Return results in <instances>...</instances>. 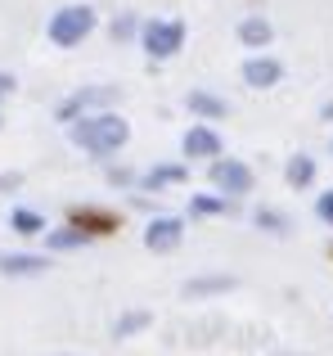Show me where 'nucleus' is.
<instances>
[{
    "instance_id": "f257e3e1",
    "label": "nucleus",
    "mask_w": 333,
    "mask_h": 356,
    "mask_svg": "<svg viewBox=\"0 0 333 356\" xmlns=\"http://www.w3.org/2000/svg\"><path fill=\"white\" fill-rule=\"evenodd\" d=\"M126 140H131V127H126L117 113L81 118L77 127H72V145H81L86 154H117Z\"/></svg>"
},
{
    "instance_id": "f03ea898",
    "label": "nucleus",
    "mask_w": 333,
    "mask_h": 356,
    "mask_svg": "<svg viewBox=\"0 0 333 356\" xmlns=\"http://www.w3.org/2000/svg\"><path fill=\"white\" fill-rule=\"evenodd\" d=\"M90 32H95V9H86V5H68L50 18V41L54 45H77Z\"/></svg>"
},
{
    "instance_id": "7ed1b4c3",
    "label": "nucleus",
    "mask_w": 333,
    "mask_h": 356,
    "mask_svg": "<svg viewBox=\"0 0 333 356\" xmlns=\"http://www.w3.org/2000/svg\"><path fill=\"white\" fill-rule=\"evenodd\" d=\"M140 41H144V54H149V59H171L185 41V23L180 18H153V23H144Z\"/></svg>"
},
{
    "instance_id": "20e7f679",
    "label": "nucleus",
    "mask_w": 333,
    "mask_h": 356,
    "mask_svg": "<svg viewBox=\"0 0 333 356\" xmlns=\"http://www.w3.org/2000/svg\"><path fill=\"white\" fill-rule=\"evenodd\" d=\"M117 99V86H86V90H72L68 99L59 104V122H72L86 108H99V104H113Z\"/></svg>"
},
{
    "instance_id": "39448f33",
    "label": "nucleus",
    "mask_w": 333,
    "mask_h": 356,
    "mask_svg": "<svg viewBox=\"0 0 333 356\" xmlns=\"http://www.w3.org/2000/svg\"><path fill=\"white\" fill-rule=\"evenodd\" d=\"M212 181H216L225 194H248L253 190V172H248L244 163H234V158H216V163H212Z\"/></svg>"
},
{
    "instance_id": "423d86ee",
    "label": "nucleus",
    "mask_w": 333,
    "mask_h": 356,
    "mask_svg": "<svg viewBox=\"0 0 333 356\" xmlns=\"http://www.w3.org/2000/svg\"><path fill=\"white\" fill-rule=\"evenodd\" d=\"M180 235H185V226L176 217H158L149 230H144V243H149L153 252H171L176 243H180Z\"/></svg>"
},
{
    "instance_id": "0eeeda50",
    "label": "nucleus",
    "mask_w": 333,
    "mask_h": 356,
    "mask_svg": "<svg viewBox=\"0 0 333 356\" xmlns=\"http://www.w3.org/2000/svg\"><path fill=\"white\" fill-rule=\"evenodd\" d=\"M185 154L189 158H216L221 154V136L212 127H189L185 131Z\"/></svg>"
},
{
    "instance_id": "6e6552de",
    "label": "nucleus",
    "mask_w": 333,
    "mask_h": 356,
    "mask_svg": "<svg viewBox=\"0 0 333 356\" xmlns=\"http://www.w3.org/2000/svg\"><path fill=\"white\" fill-rule=\"evenodd\" d=\"M280 77H284V68H280L275 59H248V63H244V81H248V86H257V90L275 86Z\"/></svg>"
},
{
    "instance_id": "1a4fd4ad",
    "label": "nucleus",
    "mask_w": 333,
    "mask_h": 356,
    "mask_svg": "<svg viewBox=\"0 0 333 356\" xmlns=\"http://www.w3.org/2000/svg\"><path fill=\"white\" fill-rule=\"evenodd\" d=\"M0 270L5 275H36V270H45V257H36V252H5Z\"/></svg>"
},
{
    "instance_id": "9d476101",
    "label": "nucleus",
    "mask_w": 333,
    "mask_h": 356,
    "mask_svg": "<svg viewBox=\"0 0 333 356\" xmlns=\"http://www.w3.org/2000/svg\"><path fill=\"white\" fill-rule=\"evenodd\" d=\"M189 113H198V118H225V99H216V95H207V90H189Z\"/></svg>"
},
{
    "instance_id": "9b49d317",
    "label": "nucleus",
    "mask_w": 333,
    "mask_h": 356,
    "mask_svg": "<svg viewBox=\"0 0 333 356\" xmlns=\"http://www.w3.org/2000/svg\"><path fill=\"white\" fill-rule=\"evenodd\" d=\"M239 41L262 50V45L271 41V23H266V18H244V23H239Z\"/></svg>"
},
{
    "instance_id": "f8f14e48",
    "label": "nucleus",
    "mask_w": 333,
    "mask_h": 356,
    "mask_svg": "<svg viewBox=\"0 0 333 356\" xmlns=\"http://www.w3.org/2000/svg\"><path fill=\"white\" fill-rule=\"evenodd\" d=\"M81 243H86V230H77V226H68V230H50V235H45V248H59V252L81 248Z\"/></svg>"
},
{
    "instance_id": "ddd939ff",
    "label": "nucleus",
    "mask_w": 333,
    "mask_h": 356,
    "mask_svg": "<svg viewBox=\"0 0 333 356\" xmlns=\"http://www.w3.org/2000/svg\"><path fill=\"white\" fill-rule=\"evenodd\" d=\"M176 181H185V167H180V163H166V167H153V172L144 176V185H149V190H162V185H176Z\"/></svg>"
},
{
    "instance_id": "4468645a",
    "label": "nucleus",
    "mask_w": 333,
    "mask_h": 356,
    "mask_svg": "<svg viewBox=\"0 0 333 356\" xmlns=\"http://www.w3.org/2000/svg\"><path fill=\"white\" fill-rule=\"evenodd\" d=\"M9 226H14L18 235H45V221L36 217V212H27V208H18L14 217H9Z\"/></svg>"
},
{
    "instance_id": "2eb2a0df",
    "label": "nucleus",
    "mask_w": 333,
    "mask_h": 356,
    "mask_svg": "<svg viewBox=\"0 0 333 356\" xmlns=\"http://www.w3.org/2000/svg\"><path fill=\"white\" fill-rule=\"evenodd\" d=\"M221 289H234V280H230V275H207V280H194V284H185V293L198 298V293H221Z\"/></svg>"
},
{
    "instance_id": "dca6fc26",
    "label": "nucleus",
    "mask_w": 333,
    "mask_h": 356,
    "mask_svg": "<svg viewBox=\"0 0 333 356\" xmlns=\"http://www.w3.org/2000/svg\"><path fill=\"white\" fill-rule=\"evenodd\" d=\"M311 176H316V163L298 154V158L289 163V181H293V185H311Z\"/></svg>"
},
{
    "instance_id": "f3484780",
    "label": "nucleus",
    "mask_w": 333,
    "mask_h": 356,
    "mask_svg": "<svg viewBox=\"0 0 333 356\" xmlns=\"http://www.w3.org/2000/svg\"><path fill=\"white\" fill-rule=\"evenodd\" d=\"M189 212H198V217H212V212H225V194H221V199H212V194H198V199L189 203Z\"/></svg>"
},
{
    "instance_id": "a211bd4d",
    "label": "nucleus",
    "mask_w": 333,
    "mask_h": 356,
    "mask_svg": "<svg viewBox=\"0 0 333 356\" xmlns=\"http://www.w3.org/2000/svg\"><path fill=\"white\" fill-rule=\"evenodd\" d=\"M144 325H149V312H131V316H122V321H117V339H126V334H135V330H144Z\"/></svg>"
},
{
    "instance_id": "6ab92c4d",
    "label": "nucleus",
    "mask_w": 333,
    "mask_h": 356,
    "mask_svg": "<svg viewBox=\"0 0 333 356\" xmlns=\"http://www.w3.org/2000/svg\"><path fill=\"white\" fill-rule=\"evenodd\" d=\"M257 226H266L271 235H289V217H280V212H257Z\"/></svg>"
},
{
    "instance_id": "aec40b11",
    "label": "nucleus",
    "mask_w": 333,
    "mask_h": 356,
    "mask_svg": "<svg viewBox=\"0 0 333 356\" xmlns=\"http://www.w3.org/2000/svg\"><path fill=\"white\" fill-rule=\"evenodd\" d=\"M113 36H117V41H126V36H135V18H131V14H122V18L113 23Z\"/></svg>"
},
{
    "instance_id": "412c9836",
    "label": "nucleus",
    "mask_w": 333,
    "mask_h": 356,
    "mask_svg": "<svg viewBox=\"0 0 333 356\" xmlns=\"http://www.w3.org/2000/svg\"><path fill=\"white\" fill-rule=\"evenodd\" d=\"M320 217H325L329 226H333V190H329V194H320Z\"/></svg>"
},
{
    "instance_id": "4be33fe9",
    "label": "nucleus",
    "mask_w": 333,
    "mask_h": 356,
    "mask_svg": "<svg viewBox=\"0 0 333 356\" xmlns=\"http://www.w3.org/2000/svg\"><path fill=\"white\" fill-rule=\"evenodd\" d=\"M9 90H14V77H9V72H0V95H9Z\"/></svg>"
}]
</instances>
